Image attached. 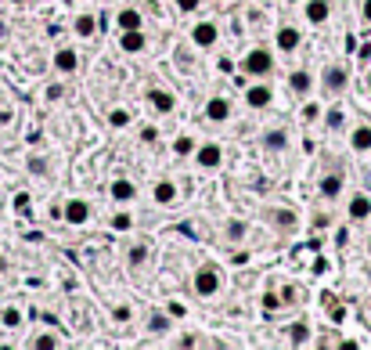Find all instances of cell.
Instances as JSON below:
<instances>
[{
  "mask_svg": "<svg viewBox=\"0 0 371 350\" xmlns=\"http://www.w3.org/2000/svg\"><path fill=\"white\" fill-rule=\"evenodd\" d=\"M238 73L249 76V79H267L274 73V51L263 47V44H253L249 51L238 58Z\"/></svg>",
  "mask_w": 371,
  "mask_h": 350,
  "instance_id": "6da1fadb",
  "label": "cell"
},
{
  "mask_svg": "<svg viewBox=\"0 0 371 350\" xmlns=\"http://www.w3.org/2000/svg\"><path fill=\"white\" fill-rule=\"evenodd\" d=\"M220 289H223V271H220V267L205 264V267H198V271L191 275V293H195V296L210 300V296H216Z\"/></svg>",
  "mask_w": 371,
  "mask_h": 350,
  "instance_id": "7a4b0ae2",
  "label": "cell"
},
{
  "mask_svg": "<svg viewBox=\"0 0 371 350\" xmlns=\"http://www.w3.org/2000/svg\"><path fill=\"white\" fill-rule=\"evenodd\" d=\"M321 91H324V98H342L349 91V69L346 66H324L321 69Z\"/></svg>",
  "mask_w": 371,
  "mask_h": 350,
  "instance_id": "3957f363",
  "label": "cell"
},
{
  "mask_svg": "<svg viewBox=\"0 0 371 350\" xmlns=\"http://www.w3.org/2000/svg\"><path fill=\"white\" fill-rule=\"evenodd\" d=\"M188 36H191V44H195L198 51H213V47L220 44V26L213 22V18H198Z\"/></svg>",
  "mask_w": 371,
  "mask_h": 350,
  "instance_id": "277c9868",
  "label": "cell"
},
{
  "mask_svg": "<svg viewBox=\"0 0 371 350\" xmlns=\"http://www.w3.org/2000/svg\"><path fill=\"white\" fill-rule=\"evenodd\" d=\"M242 98H245V105H249L253 112H263V109L274 105V87L263 84V79H249V87H245Z\"/></svg>",
  "mask_w": 371,
  "mask_h": 350,
  "instance_id": "5b68a950",
  "label": "cell"
},
{
  "mask_svg": "<svg viewBox=\"0 0 371 350\" xmlns=\"http://www.w3.org/2000/svg\"><path fill=\"white\" fill-rule=\"evenodd\" d=\"M191 159H195V167H198V170H220V167H223V145H216V141L195 145Z\"/></svg>",
  "mask_w": 371,
  "mask_h": 350,
  "instance_id": "8992f818",
  "label": "cell"
},
{
  "mask_svg": "<svg viewBox=\"0 0 371 350\" xmlns=\"http://www.w3.org/2000/svg\"><path fill=\"white\" fill-rule=\"evenodd\" d=\"M299 44H303V29L292 26V22H278V29H274V47H278L281 54H296Z\"/></svg>",
  "mask_w": 371,
  "mask_h": 350,
  "instance_id": "52a82bcc",
  "label": "cell"
},
{
  "mask_svg": "<svg viewBox=\"0 0 371 350\" xmlns=\"http://www.w3.org/2000/svg\"><path fill=\"white\" fill-rule=\"evenodd\" d=\"M346 220L349 224H368L371 220V195L368 192H354L346 199Z\"/></svg>",
  "mask_w": 371,
  "mask_h": 350,
  "instance_id": "ba28073f",
  "label": "cell"
},
{
  "mask_svg": "<svg viewBox=\"0 0 371 350\" xmlns=\"http://www.w3.org/2000/svg\"><path fill=\"white\" fill-rule=\"evenodd\" d=\"M144 101H148V109H152L155 116H170V112L177 109V98H173V91H166V87H148V91H144Z\"/></svg>",
  "mask_w": 371,
  "mask_h": 350,
  "instance_id": "9c48e42d",
  "label": "cell"
},
{
  "mask_svg": "<svg viewBox=\"0 0 371 350\" xmlns=\"http://www.w3.org/2000/svg\"><path fill=\"white\" fill-rule=\"evenodd\" d=\"M235 116V101L228 94H213L210 101H205V119L210 123H228Z\"/></svg>",
  "mask_w": 371,
  "mask_h": 350,
  "instance_id": "30bf717a",
  "label": "cell"
},
{
  "mask_svg": "<svg viewBox=\"0 0 371 350\" xmlns=\"http://www.w3.org/2000/svg\"><path fill=\"white\" fill-rule=\"evenodd\" d=\"M61 220L72 224V228H84V224L90 220V202L87 199H69L65 206H61Z\"/></svg>",
  "mask_w": 371,
  "mask_h": 350,
  "instance_id": "8fae6325",
  "label": "cell"
},
{
  "mask_svg": "<svg viewBox=\"0 0 371 350\" xmlns=\"http://www.w3.org/2000/svg\"><path fill=\"white\" fill-rule=\"evenodd\" d=\"M51 66H54V73H61V76H72V73H79V51L76 47H58L54 51V58H51Z\"/></svg>",
  "mask_w": 371,
  "mask_h": 350,
  "instance_id": "7c38bea8",
  "label": "cell"
},
{
  "mask_svg": "<svg viewBox=\"0 0 371 350\" xmlns=\"http://www.w3.org/2000/svg\"><path fill=\"white\" fill-rule=\"evenodd\" d=\"M119 51L123 54H144L148 51V33L144 29H123L119 33Z\"/></svg>",
  "mask_w": 371,
  "mask_h": 350,
  "instance_id": "4fadbf2b",
  "label": "cell"
},
{
  "mask_svg": "<svg viewBox=\"0 0 371 350\" xmlns=\"http://www.w3.org/2000/svg\"><path fill=\"white\" fill-rule=\"evenodd\" d=\"M260 145H263V152H271V155L288 152V130H285V127H267V130L260 134Z\"/></svg>",
  "mask_w": 371,
  "mask_h": 350,
  "instance_id": "5bb4252c",
  "label": "cell"
},
{
  "mask_svg": "<svg viewBox=\"0 0 371 350\" xmlns=\"http://www.w3.org/2000/svg\"><path fill=\"white\" fill-rule=\"evenodd\" d=\"M303 18L310 26H324L332 18V0H303Z\"/></svg>",
  "mask_w": 371,
  "mask_h": 350,
  "instance_id": "9a60e30c",
  "label": "cell"
},
{
  "mask_svg": "<svg viewBox=\"0 0 371 350\" xmlns=\"http://www.w3.org/2000/svg\"><path fill=\"white\" fill-rule=\"evenodd\" d=\"M349 152L354 155H371V123L349 127Z\"/></svg>",
  "mask_w": 371,
  "mask_h": 350,
  "instance_id": "2e32d148",
  "label": "cell"
},
{
  "mask_svg": "<svg viewBox=\"0 0 371 350\" xmlns=\"http://www.w3.org/2000/svg\"><path fill=\"white\" fill-rule=\"evenodd\" d=\"M342 188H346V177H342V174H336V170H332V174H324V177H321V184H317V192H321V199H324V202H336V199L342 195Z\"/></svg>",
  "mask_w": 371,
  "mask_h": 350,
  "instance_id": "e0dca14e",
  "label": "cell"
},
{
  "mask_svg": "<svg viewBox=\"0 0 371 350\" xmlns=\"http://www.w3.org/2000/svg\"><path fill=\"white\" fill-rule=\"evenodd\" d=\"M109 199H116V202H134L137 199V184L130 181V177H116V181H109Z\"/></svg>",
  "mask_w": 371,
  "mask_h": 350,
  "instance_id": "ac0fdd59",
  "label": "cell"
},
{
  "mask_svg": "<svg viewBox=\"0 0 371 350\" xmlns=\"http://www.w3.org/2000/svg\"><path fill=\"white\" fill-rule=\"evenodd\" d=\"M288 91H292L296 98H310V91H314L310 69H292V73H288Z\"/></svg>",
  "mask_w": 371,
  "mask_h": 350,
  "instance_id": "d6986e66",
  "label": "cell"
},
{
  "mask_svg": "<svg viewBox=\"0 0 371 350\" xmlns=\"http://www.w3.org/2000/svg\"><path fill=\"white\" fill-rule=\"evenodd\" d=\"M177 181H170V177H162V181H155L152 184V199H155V206H173L177 202Z\"/></svg>",
  "mask_w": 371,
  "mask_h": 350,
  "instance_id": "ffe728a7",
  "label": "cell"
},
{
  "mask_svg": "<svg viewBox=\"0 0 371 350\" xmlns=\"http://www.w3.org/2000/svg\"><path fill=\"white\" fill-rule=\"evenodd\" d=\"M148 260H152V245H148V242H134V245H127V267H130V271H141V267H148Z\"/></svg>",
  "mask_w": 371,
  "mask_h": 350,
  "instance_id": "44dd1931",
  "label": "cell"
},
{
  "mask_svg": "<svg viewBox=\"0 0 371 350\" xmlns=\"http://www.w3.org/2000/svg\"><path fill=\"white\" fill-rule=\"evenodd\" d=\"M72 33H76L79 40H94V36H97V15L79 11V15L72 18Z\"/></svg>",
  "mask_w": 371,
  "mask_h": 350,
  "instance_id": "7402d4cb",
  "label": "cell"
},
{
  "mask_svg": "<svg viewBox=\"0 0 371 350\" xmlns=\"http://www.w3.org/2000/svg\"><path fill=\"white\" fill-rule=\"evenodd\" d=\"M271 224L278 231H285V235H292L296 228H299V217L288 210V206H278V210H271Z\"/></svg>",
  "mask_w": 371,
  "mask_h": 350,
  "instance_id": "603a6c76",
  "label": "cell"
},
{
  "mask_svg": "<svg viewBox=\"0 0 371 350\" xmlns=\"http://www.w3.org/2000/svg\"><path fill=\"white\" fill-rule=\"evenodd\" d=\"M245 235H249V220H242V217H231L228 224H223V242L238 245V242H245Z\"/></svg>",
  "mask_w": 371,
  "mask_h": 350,
  "instance_id": "cb8c5ba5",
  "label": "cell"
},
{
  "mask_svg": "<svg viewBox=\"0 0 371 350\" xmlns=\"http://www.w3.org/2000/svg\"><path fill=\"white\" fill-rule=\"evenodd\" d=\"M285 333H288V343H292V347H310V343H314V328L306 325V321H296V325H288Z\"/></svg>",
  "mask_w": 371,
  "mask_h": 350,
  "instance_id": "d4e9b609",
  "label": "cell"
},
{
  "mask_svg": "<svg viewBox=\"0 0 371 350\" xmlns=\"http://www.w3.org/2000/svg\"><path fill=\"white\" fill-rule=\"evenodd\" d=\"M116 26H119V33L123 29H144V15L137 8H119L116 11Z\"/></svg>",
  "mask_w": 371,
  "mask_h": 350,
  "instance_id": "484cf974",
  "label": "cell"
},
{
  "mask_svg": "<svg viewBox=\"0 0 371 350\" xmlns=\"http://www.w3.org/2000/svg\"><path fill=\"white\" fill-rule=\"evenodd\" d=\"M321 127H324V130H342V127H346V112H342L339 101H332V109H324Z\"/></svg>",
  "mask_w": 371,
  "mask_h": 350,
  "instance_id": "4316f807",
  "label": "cell"
},
{
  "mask_svg": "<svg viewBox=\"0 0 371 350\" xmlns=\"http://www.w3.org/2000/svg\"><path fill=\"white\" fill-rule=\"evenodd\" d=\"M148 333H152V336H166V333H173V318H170L166 311H155V314L148 318Z\"/></svg>",
  "mask_w": 371,
  "mask_h": 350,
  "instance_id": "83f0119b",
  "label": "cell"
},
{
  "mask_svg": "<svg viewBox=\"0 0 371 350\" xmlns=\"http://www.w3.org/2000/svg\"><path fill=\"white\" fill-rule=\"evenodd\" d=\"M321 116H324V105H321V101H306V105L299 109V119L306 123V127H310V123H321Z\"/></svg>",
  "mask_w": 371,
  "mask_h": 350,
  "instance_id": "f1b7e54d",
  "label": "cell"
},
{
  "mask_svg": "<svg viewBox=\"0 0 371 350\" xmlns=\"http://www.w3.org/2000/svg\"><path fill=\"white\" fill-rule=\"evenodd\" d=\"M191 152H195V137H191V134H180V137L173 141V155H177V159H191Z\"/></svg>",
  "mask_w": 371,
  "mask_h": 350,
  "instance_id": "f546056e",
  "label": "cell"
},
{
  "mask_svg": "<svg viewBox=\"0 0 371 350\" xmlns=\"http://www.w3.org/2000/svg\"><path fill=\"white\" fill-rule=\"evenodd\" d=\"M134 224H137V220H134V213H127V210H119V213L109 217V228H112V231H130Z\"/></svg>",
  "mask_w": 371,
  "mask_h": 350,
  "instance_id": "4dcf8cb0",
  "label": "cell"
},
{
  "mask_svg": "<svg viewBox=\"0 0 371 350\" xmlns=\"http://www.w3.org/2000/svg\"><path fill=\"white\" fill-rule=\"evenodd\" d=\"M26 170H29L33 177H47V174H51V162H47L44 155H29V159H26Z\"/></svg>",
  "mask_w": 371,
  "mask_h": 350,
  "instance_id": "1f68e13d",
  "label": "cell"
},
{
  "mask_svg": "<svg viewBox=\"0 0 371 350\" xmlns=\"http://www.w3.org/2000/svg\"><path fill=\"white\" fill-rule=\"evenodd\" d=\"M29 347H33V350H54V347H61V340H58L54 333H40V336L29 340Z\"/></svg>",
  "mask_w": 371,
  "mask_h": 350,
  "instance_id": "d6a6232c",
  "label": "cell"
},
{
  "mask_svg": "<svg viewBox=\"0 0 371 350\" xmlns=\"http://www.w3.org/2000/svg\"><path fill=\"white\" fill-rule=\"evenodd\" d=\"M0 325L4 328H22V311H18V307H4V311H0Z\"/></svg>",
  "mask_w": 371,
  "mask_h": 350,
  "instance_id": "836d02e7",
  "label": "cell"
},
{
  "mask_svg": "<svg viewBox=\"0 0 371 350\" xmlns=\"http://www.w3.org/2000/svg\"><path fill=\"white\" fill-rule=\"evenodd\" d=\"M137 141H141V145H159V127H155V123L137 127Z\"/></svg>",
  "mask_w": 371,
  "mask_h": 350,
  "instance_id": "e575fe53",
  "label": "cell"
},
{
  "mask_svg": "<svg viewBox=\"0 0 371 350\" xmlns=\"http://www.w3.org/2000/svg\"><path fill=\"white\" fill-rule=\"evenodd\" d=\"M109 127H112V130L130 127V112H127V109H109Z\"/></svg>",
  "mask_w": 371,
  "mask_h": 350,
  "instance_id": "d590c367",
  "label": "cell"
},
{
  "mask_svg": "<svg viewBox=\"0 0 371 350\" xmlns=\"http://www.w3.org/2000/svg\"><path fill=\"white\" fill-rule=\"evenodd\" d=\"M130 318H134V307H127V303H116L112 307V321L123 325V321H130Z\"/></svg>",
  "mask_w": 371,
  "mask_h": 350,
  "instance_id": "8d00e7d4",
  "label": "cell"
},
{
  "mask_svg": "<svg viewBox=\"0 0 371 350\" xmlns=\"http://www.w3.org/2000/svg\"><path fill=\"white\" fill-rule=\"evenodd\" d=\"M173 4H177L180 15H195V11L202 8V0H173Z\"/></svg>",
  "mask_w": 371,
  "mask_h": 350,
  "instance_id": "74e56055",
  "label": "cell"
},
{
  "mask_svg": "<svg viewBox=\"0 0 371 350\" xmlns=\"http://www.w3.org/2000/svg\"><path fill=\"white\" fill-rule=\"evenodd\" d=\"M216 69H220L223 76H235V73H238V61H235V58H216Z\"/></svg>",
  "mask_w": 371,
  "mask_h": 350,
  "instance_id": "f35d334b",
  "label": "cell"
},
{
  "mask_svg": "<svg viewBox=\"0 0 371 350\" xmlns=\"http://www.w3.org/2000/svg\"><path fill=\"white\" fill-rule=\"evenodd\" d=\"M278 307H285L278 293H263V311H278Z\"/></svg>",
  "mask_w": 371,
  "mask_h": 350,
  "instance_id": "ab89813d",
  "label": "cell"
},
{
  "mask_svg": "<svg viewBox=\"0 0 371 350\" xmlns=\"http://www.w3.org/2000/svg\"><path fill=\"white\" fill-rule=\"evenodd\" d=\"M44 98H47V101H61V98H65V87H61V84H47Z\"/></svg>",
  "mask_w": 371,
  "mask_h": 350,
  "instance_id": "60d3db41",
  "label": "cell"
},
{
  "mask_svg": "<svg viewBox=\"0 0 371 350\" xmlns=\"http://www.w3.org/2000/svg\"><path fill=\"white\" fill-rule=\"evenodd\" d=\"M328 314H332V321H342V318H346L342 303H336V300H328Z\"/></svg>",
  "mask_w": 371,
  "mask_h": 350,
  "instance_id": "b9f144b4",
  "label": "cell"
},
{
  "mask_svg": "<svg viewBox=\"0 0 371 350\" xmlns=\"http://www.w3.org/2000/svg\"><path fill=\"white\" fill-rule=\"evenodd\" d=\"M166 314H170V318H184V314H188V307H184V303H177V300H173V303L166 307Z\"/></svg>",
  "mask_w": 371,
  "mask_h": 350,
  "instance_id": "7bdbcfd3",
  "label": "cell"
},
{
  "mask_svg": "<svg viewBox=\"0 0 371 350\" xmlns=\"http://www.w3.org/2000/svg\"><path fill=\"white\" fill-rule=\"evenodd\" d=\"M361 22L371 26V0H361Z\"/></svg>",
  "mask_w": 371,
  "mask_h": 350,
  "instance_id": "ee69618b",
  "label": "cell"
},
{
  "mask_svg": "<svg viewBox=\"0 0 371 350\" xmlns=\"http://www.w3.org/2000/svg\"><path fill=\"white\" fill-rule=\"evenodd\" d=\"M177 343H180V347H202V336H180Z\"/></svg>",
  "mask_w": 371,
  "mask_h": 350,
  "instance_id": "f6af8a7d",
  "label": "cell"
},
{
  "mask_svg": "<svg viewBox=\"0 0 371 350\" xmlns=\"http://www.w3.org/2000/svg\"><path fill=\"white\" fill-rule=\"evenodd\" d=\"M310 224H314V228H328V224H332V217H328V213H317Z\"/></svg>",
  "mask_w": 371,
  "mask_h": 350,
  "instance_id": "bcb514c9",
  "label": "cell"
},
{
  "mask_svg": "<svg viewBox=\"0 0 371 350\" xmlns=\"http://www.w3.org/2000/svg\"><path fill=\"white\" fill-rule=\"evenodd\" d=\"M364 253H368V257H371V231H368V235H364Z\"/></svg>",
  "mask_w": 371,
  "mask_h": 350,
  "instance_id": "7dc6e473",
  "label": "cell"
},
{
  "mask_svg": "<svg viewBox=\"0 0 371 350\" xmlns=\"http://www.w3.org/2000/svg\"><path fill=\"white\" fill-rule=\"evenodd\" d=\"M8 36V22H4V18H0V40H4Z\"/></svg>",
  "mask_w": 371,
  "mask_h": 350,
  "instance_id": "c3c4849f",
  "label": "cell"
},
{
  "mask_svg": "<svg viewBox=\"0 0 371 350\" xmlns=\"http://www.w3.org/2000/svg\"><path fill=\"white\" fill-rule=\"evenodd\" d=\"M364 278L371 282V257H368V264H364Z\"/></svg>",
  "mask_w": 371,
  "mask_h": 350,
  "instance_id": "681fc988",
  "label": "cell"
},
{
  "mask_svg": "<svg viewBox=\"0 0 371 350\" xmlns=\"http://www.w3.org/2000/svg\"><path fill=\"white\" fill-rule=\"evenodd\" d=\"M8 4H29V0H8Z\"/></svg>",
  "mask_w": 371,
  "mask_h": 350,
  "instance_id": "f907efd6",
  "label": "cell"
},
{
  "mask_svg": "<svg viewBox=\"0 0 371 350\" xmlns=\"http://www.w3.org/2000/svg\"><path fill=\"white\" fill-rule=\"evenodd\" d=\"M285 4H303V0H285Z\"/></svg>",
  "mask_w": 371,
  "mask_h": 350,
  "instance_id": "816d5d0a",
  "label": "cell"
},
{
  "mask_svg": "<svg viewBox=\"0 0 371 350\" xmlns=\"http://www.w3.org/2000/svg\"><path fill=\"white\" fill-rule=\"evenodd\" d=\"M368 314H371V296H368Z\"/></svg>",
  "mask_w": 371,
  "mask_h": 350,
  "instance_id": "f5cc1de1",
  "label": "cell"
},
{
  "mask_svg": "<svg viewBox=\"0 0 371 350\" xmlns=\"http://www.w3.org/2000/svg\"><path fill=\"white\" fill-rule=\"evenodd\" d=\"M220 4H231V0H220Z\"/></svg>",
  "mask_w": 371,
  "mask_h": 350,
  "instance_id": "db71d44e",
  "label": "cell"
},
{
  "mask_svg": "<svg viewBox=\"0 0 371 350\" xmlns=\"http://www.w3.org/2000/svg\"><path fill=\"white\" fill-rule=\"evenodd\" d=\"M65 4H76V0H65Z\"/></svg>",
  "mask_w": 371,
  "mask_h": 350,
  "instance_id": "11a10c76",
  "label": "cell"
}]
</instances>
